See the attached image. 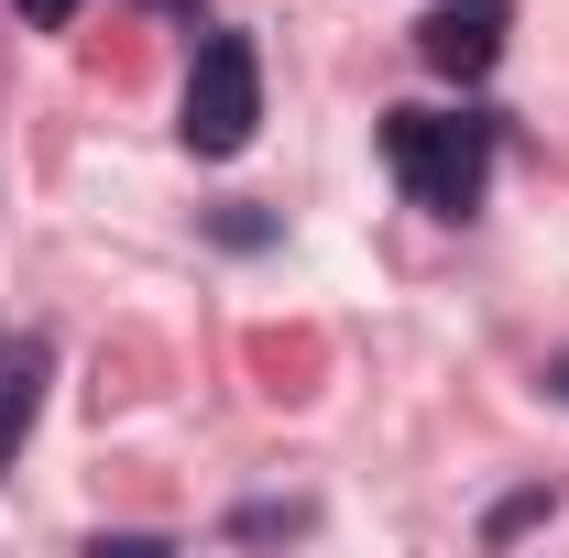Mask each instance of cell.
Listing matches in <instances>:
<instances>
[{"label":"cell","mask_w":569,"mask_h":558,"mask_svg":"<svg viewBox=\"0 0 569 558\" xmlns=\"http://www.w3.org/2000/svg\"><path fill=\"white\" fill-rule=\"evenodd\" d=\"M383 165L406 176V198L438 219H471L493 187V121L471 110H383Z\"/></svg>","instance_id":"obj_1"},{"label":"cell","mask_w":569,"mask_h":558,"mask_svg":"<svg viewBox=\"0 0 569 558\" xmlns=\"http://www.w3.org/2000/svg\"><path fill=\"white\" fill-rule=\"evenodd\" d=\"M252 121H263V67H252V33H209L198 44V67H187V153H241L252 142Z\"/></svg>","instance_id":"obj_2"},{"label":"cell","mask_w":569,"mask_h":558,"mask_svg":"<svg viewBox=\"0 0 569 558\" xmlns=\"http://www.w3.org/2000/svg\"><path fill=\"white\" fill-rule=\"evenodd\" d=\"M503 22H515L503 0H438V11L417 22V56H427L438 77H482V67L503 56Z\"/></svg>","instance_id":"obj_3"},{"label":"cell","mask_w":569,"mask_h":558,"mask_svg":"<svg viewBox=\"0 0 569 558\" xmlns=\"http://www.w3.org/2000/svg\"><path fill=\"white\" fill-rule=\"evenodd\" d=\"M33 372H44L33 350H0V460H11V449H22V427H33V395H44Z\"/></svg>","instance_id":"obj_4"},{"label":"cell","mask_w":569,"mask_h":558,"mask_svg":"<svg viewBox=\"0 0 569 558\" xmlns=\"http://www.w3.org/2000/svg\"><path fill=\"white\" fill-rule=\"evenodd\" d=\"M537 515H548V492H515V504H493V526H482V537H493V548H503V537H526Z\"/></svg>","instance_id":"obj_5"},{"label":"cell","mask_w":569,"mask_h":558,"mask_svg":"<svg viewBox=\"0 0 569 558\" xmlns=\"http://www.w3.org/2000/svg\"><path fill=\"white\" fill-rule=\"evenodd\" d=\"M11 11H22V22H67L77 0H11Z\"/></svg>","instance_id":"obj_6"},{"label":"cell","mask_w":569,"mask_h":558,"mask_svg":"<svg viewBox=\"0 0 569 558\" xmlns=\"http://www.w3.org/2000/svg\"><path fill=\"white\" fill-rule=\"evenodd\" d=\"M548 395H569V350H559V361H548Z\"/></svg>","instance_id":"obj_7"},{"label":"cell","mask_w":569,"mask_h":558,"mask_svg":"<svg viewBox=\"0 0 569 558\" xmlns=\"http://www.w3.org/2000/svg\"><path fill=\"white\" fill-rule=\"evenodd\" d=\"M153 11H198V0H153Z\"/></svg>","instance_id":"obj_8"}]
</instances>
